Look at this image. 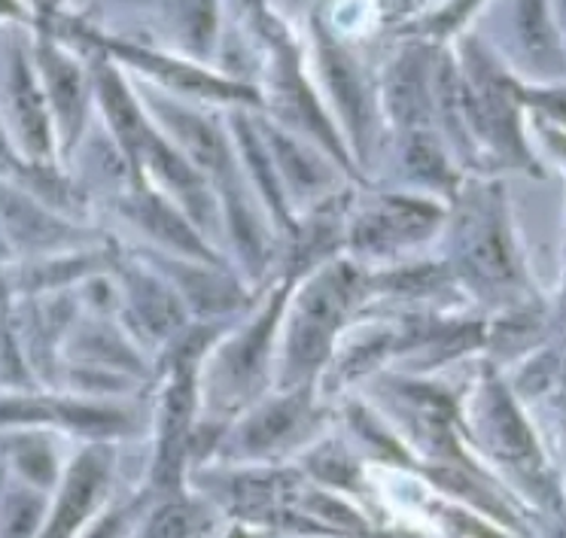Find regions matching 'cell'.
I'll return each instance as SVG.
<instances>
[{
    "mask_svg": "<svg viewBox=\"0 0 566 538\" xmlns=\"http://www.w3.org/2000/svg\"><path fill=\"white\" fill-rule=\"evenodd\" d=\"M350 298H354V277L347 268H335L311 283L308 293L298 302L290 329V371L305 375L321 362Z\"/></svg>",
    "mask_w": 566,
    "mask_h": 538,
    "instance_id": "6da1fadb",
    "label": "cell"
},
{
    "mask_svg": "<svg viewBox=\"0 0 566 538\" xmlns=\"http://www.w3.org/2000/svg\"><path fill=\"white\" fill-rule=\"evenodd\" d=\"M0 225L15 244L28 246V250L59 246L71 238V229L64 222L46 213L38 201H31L28 196L13 192L7 186H0Z\"/></svg>",
    "mask_w": 566,
    "mask_h": 538,
    "instance_id": "7a4b0ae2",
    "label": "cell"
},
{
    "mask_svg": "<svg viewBox=\"0 0 566 538\" xmlns=\"http://www.w3.org/2000/svg\"><path fill=\"white\" fill-rule=\"evenodd\" d=\"M463 262L472 277L484 283H505L512 281V246L505 238L503 222L493 213H481L472 222L463 238Z\"/></svg>",
    "mask_w": 566,
    "mask_h": 538,
    "instance_id": "3957f363",
    "label": "cell"
},
{
    "mask_svg": "<svg viewBox=\"0 0 566 538\" xmlns=\"http://www.w3.org/2000/svg\"><path fill=\"white\" fill-rule=\"evenodd\" d=\"M104 477H107V465L101 460L98 453H86L80 463L74 465V472L67 477V487L59 502V511L52 520L46 538H71L80 520L86 517L92 502L104 487Z\"/></svg>",
    "mask_w": 566,
    "mask_h": 538,
    "instance_id": "277c9868",
    "label": "cell"
},
{
    "mask_svg": "<svg viewBox=\"0 0 566 538\" xmlns=\"http://www.w3.org/2000/svg\"><path fill=\"white\" fill-rule=\"evenodd\" d=\"M484 432H488L493 451L509 463L524 465L536 460V444H533L527 423L521 420L517 408L509 402V395L503 390H491V395H488Z\"/></svg>",
    "mask_w": 566,
    "mask_h": 538,
    "instance_id": "5b68a950",
    "label": "cell"
},
{
    "mask_svg": "<svg viewBox=\"0 0 566 538\" xmlns=\"http://www.w3.org/2000/svg\"><path fill=\"white\" fill-rule=\"evenodd\" d=\"M387 107L402 125H423L430 119L427 67L420 55H406L387 76Z\"/></svg>",
    "mask_w": 566,
    "mask_h": 538,
    "instance_id": "8992f818",
    "label": "cell"
},
{
    "mask_svg": "<svg viewBox=\"0 0 566 538\" xmlns=\"http://www.w3.org/2000/svg\"><path fill=\"white\" fill-rule=\"evenodd\" d=\"M10 98H13L15 119H19L28 149L34 156H43L50 149V119H46V107L40 98L38 83L28 74L25 62L19 55L13 62V76H10Z\"/></svg>",
    "mask_w": 566,
    "mask_h": 538,
    "instance_id": "52a82bcc",
    "label": "cell"
},
{
    "mask_svg": "<svg viewBox=\"0 0 566 538\" xmlns=\"http://www.w3.org/2000/svg\"><path fill=\"white\" fill-rule=\"evenodd\" d=\"M436 220V213L423 204H411L402 198L387 201L381 210H375L369 220H363L359 234L369 244H384V241H399V238H418L427 232Z\"/></svg>",
    "mask_w": 566,
    "mask_h": 538,
    "instance_id": "ba28073f",
    "label": "cell"
},
{
    "mask_svg": "<svg viewBox=\"0 0 566 538\" xmlns=\"http://www.w3.org/2000/svg\"><path fill=\"white\" fill-rule=\"evenodd\" d=\"M171 119V128L180 137V144L189 149V156L205 168V171H226L229 165V152L222 137L217 135V128L208 125L205 119H198L192 113L184 110H165Z\"/></svg>",
    "mask_w": 566,
    "mask_h": 538,
    "instance_id": "9c48e42d",
    "label": "cell"
},
{
    "mask_svg": "<svg viewBox=\"0 0 566 538\" xmlns=\"http://www.w3.org/2000/svg\"><path fill=\"white\" fill-rule=\"evenodd\" d=\"M43 67H46V80H50L52 104L62 116L64 128L76 131V125L83 119V76L74 64L52 50L43 55Z\"/></svg>",
    "mask_w": 566,
    "mask_h": 538,
    "instance_id": "30bf717a",
    "label": "cell"
},
{
    "mask_svg": "<svg viewBox=\"0 0 566 538\" xmlns=\"http://www.w3.org/2000/svg\"><path fill=\"white\" fill-rule=\"evenodd\" d=\"M101 98H104V107H107V116H111L113 128H116V135L125 144V149H132V152H140L144 144L149 140V131L140 123V113L128 98V92L119 83V76L113 74V71H104L101 76Z\"/></svg>",
    "mask_w": 566,
    "mask_h": 538,
    "instance_id": "8fae6325",
    "label": "cell"
},
{
    "mask_svg": "<svg viewBox=\"0 0 566 538\" xmlns=\"http://www.w3.org/2000/svg\"><path fill=\"white\" fill-rule=\"evenodd\" d=\"M298 420H302V399H286L265 408L256 414L244 429V447L247 451H269L274 444H281L290 432H296Z\"/></svg>",
    "mask_w": 566,
    "mask_h": 538,
    "instance_id": "7c38bea8",
    "label": "cell"
},
{
    "mask_svg": "<svg viewBox=\"0 0 566 538\" xmlns=\"http://www.w3.org/2000/svg\"><path fill=\"white\" fill-rule=\"evenodd\" d=\"M192 414V392L189 383H177L168 392V404H165V429H161V456H159V477H171V472L180 463V447H184V432Z\"/></svg>",
    "mask_w": 566,
    "mask_h": 538,
    "instance_id": "4fadbf2b",
    "label": "cell"
},
{
    "mask_svg": "<svg viewBox=\"0 0 566 538\" xmlns=\"http://www.w3.org/2000/svg\"><path fill=\"white\" fill-rule=\"evenodd\" d=\"M515 28L524 50L542 64L557 62V40L545 15V0H517Z\"/></svg>",
    "mask_w": 566,
    "mask_h": 538,
    "instance_id": "5bb4252c",
    "label": "cell"
},
{
    "mask_svg": "<svg viewBox=\"0 0 566 538\" xmlns=\"http://www.w3.org/2000/svg\"><path fill=\"white\" fill-rule=\"evenodd\" d=\"M135 305L156 335H168L180 326V307L156 281H135Z\"/></svg>",
    "mask_w": 566,
    "mask_h": 538,
    "instance_id": "9a60e30c",
    "label": "cell"
},
{
    "mask_svg": "<svg viewBox=\"0 0 566 538\" xmlns=\"http://www.w3.org/2000/svg\"><path fill=\"white\" fill-rule=\"evenodd\" d=\"M137 220L144 222L149 232L159 234L161 241H171L174 246L189 250V253H201V244H198L196 234L189 232V225L180 222V217L165 208L159 198H144L137 208Z\"/></svg>",
    "mask_w": 566,
    "mask_h": 538,
    "instance_id": "2e32d148",
    "label": "cell"
},
{
    "mask_svg": "<svg viewBox=\"0 0 566 538\" xmlns=\"http://www.w3.org/2000/svg\"><path fill=\"white\" fill-rule=\"evenodd\" d=\"M323 71L329 76V86H333L335 98L345 107L347 119L354 128H359V113H363V101H359V86L354 74H350V64L345 62V55L333 50L329 43L323 46Z\"/></svg>",
    "mask_w": 566,
    "mask_h": 538,
    "instance_id": "e0dca14e",
    "label": "cell"
},
{
    "mask_svg": "<svg viewBox=\"0 0 566 538\" xmlns=\"http://www.w3.org/2000/svg\"><path fill=\"white\" fill-rule=\"evenodd\" d=\"M43 502L34 493H15L3 508V538H31L40 524Z\"/></svg>",
    "mask_w": 566,
    "mask_h": 538,
    "instance_id": "ac0fdd59",
    "label": "cell"
},
{
    "mask_svg": "<svg viewBox=\"0 0 566 538\" xmlns=\"http://www.w3.org/2000/svg\"><path fill=\"white\" fill-rule=\"evenodd\" d=\"M271 144H274V152H277L281 168L293 177V183H296L298 189H314V186L321 183V168H317L296 144H290V140L281 135H271Z\"/></svg>",
    "mask_w": 566,
    "mask_h": 538,
    "instance_id": "d6986e66",
    "label": "cell"
},
{
    "mask_svg": "<svg viewBox=\"0 0 566 538\" xmlns=\"http://www.w3.org/2000/svg\"><path fill=\"white\" fill-rule=\"evenodd\" d=\"M277 310V307H274ZM274 310H271L269 317H262L256 329L247 335L241 347H234L232 354V375L238 380H247L250 375H256L259 362H262V350H265V338H269L271 329V317H274Z\"/></svg>",
    "mask_w": 566,
    "mask_h": 538,
    "instance_id": "ffe728a7",
    "label": "cell"
},
{
    "mask_svg": "<svg viewBox=\"0 0 566 538\" xmlns=\"http://www.w3.org/2000/svg\"><path fill=\"white\" fill-rule=\"evenodd\" d=\"M408 165L418 171L423 180H442L444 177V161L439 156V149L427 137H415L411 147H408Z\"/></svg>",
    "mask_w": 566,
    "mask_h": 538,
    "instance_id": "44dd1931",
    "label": "cell"
},
{
    "mask_svg": "<svg viewBox=\"0 0 566 538\" xmlns=\"http://www.w3.org/2000/svg\"><path fill=\"white\" fill-rule=\"evenodd\" d=\"M189 529V511L184 505H165L153 520H149L147 538H184Z\"/></svg>",
    "mask_w": 566,
    "mask_h": 538,
    "instance_id": "7402d4cb",
    "label": "cell"
},
{
    "mask_svg": "<svg viewBox=\"0 0 566 538\" xmlns=\"http://www.w3.org/2000/svg\"><path fill=\"white\" fill-rule=\"evenodd\" d=\"M186 28H189V40L205 50L213 38V0H192L186 13Z\"/></svg>",
    "mask_w": 566,
    "mask_h": 538,
    "instance_id": "603a6c76",
    "label": "cell"
},
{
    "mask_svg": "<svg viewBox=\"0 0 566 538\" xmlns=\"http://www.w3.org/2000/svg\"><path fill=\"white\" fill-rule=\"evenodd\" d=\"M52 411L50 408H43L38 402H0V423H13V420H46Z\"/></svg>",
    "mask_w": 566,
    "mask_h": 538,
    "instance_id": "cb8c5ba5",
    "label": "cell"
},
{
    "mask_svg": "<svg viewBox=\"0 0 566 538\" xmlns=\"http://www.w3.org/2000/svg\"><path fill=\"white\" fill-rule=\"evenodd\" d=\"M22 472L34 477V481H50L52 477V456L43 447H25L19 453Z\"/></svg>",
    "mask_w": 566,
    "mask_h": 538,
    "instance_id": "d4e9b609",
    "label": "cell"
},
{
    "mask_svg": "<svg viewBox=\"0 0 566 538\" xmlns=\"http://www.w3.org/2000/svg\"><path fill=\"white\" fill-rule=\"evenodd\" d=\"M311 508H314V511L321 514V517H326V520H333V524H342V526H347V529H359V517H354V511H347L345 505H338V502H333V499H317V496H314V499H311Z\"/></svg>",
    "mask_w": 566,
    "mask_h": 538,
    "instance_id": "484cf974",
    "label": "cell"
},
{
    "mask_svg": "<svg viewBox=\"0 0 566 538\" xmlns=\"http://www.w3.org/2000/svg\"><path fill=\"white\" fill-rule=\"evenodd\" d=\"M314 472L321 477H326V481H333V484H347L354 468H350L347 460H342V456H317V460H314Z\"/></svg>",
    "mask_w": 566,
    "mask_h": 538,
    "instance_id": "4316f807",
    "label": "cell"
},
{
    "mask_svg": "<svg viewBox=\"0 0 566 538\" xmlns=\"http://www.w3.org/2000/svg\"><path fill=\"white\" fill-rule=\"evenodd\" d=\"M116 526H119V517H111V520H104L88 538H113L116 536Z\"/></svg>",
    "mask_w": 566,
    "mask_h": 538,
    "instance_id": "83f0119b",
    "label": "cell"
},
{
    "mask_svg": "<svg viewBox=\"0 0 566 538\" xmlns=\"http://www.w3.org/2000/svg\"><path fill=\"white\" fill-rule=\"evenodd\" d=\"M0 161H7V140L0 135Z\"/></svg>",
    "mask_w": 566,
    "mask_h": 538,
    "instance_id": "f1b7e54d",
    "label": "cell"
},
{
    "mask_svg": "<svg viewBox=\"0 0 566 538\" xmlns=\"http://www.w3.org/2000/svg\"><path fill=\"white\" fill-rule=\"evenodd\" d=\"M0 10H13V7H10V0H0Z\"/></svg>",
    "mask_w": 566,
    "mask_h": 538,
    "instance_id": "f546056e",
    "label": "cell"
},
{
    "mask_svg": "<svg viewBox=\"0 0 566 538\" xmlns=\"http://www.w3.org/2000/svg\"><path fill=\"white\" fill-rule=\"evenodd\" d=\"M557 538H566V526H564V529H560V532H557Z\"/></svg>",
    "mask_w": 566,
    "mask_h": 538,
    "instance_id": "4dcf8cb0",
    "label": "cell"
},
{
    "mask_svg": "<svg viewBox=\"0 0 566 538\" xmlns=\"http://www.w3.org/2000/svg\"><path fill=\"white\" fill-rule=\"evenodd\" d=\"M560 7H564V15H566V0H560Z\"/></svg>",
    "mask_w": 566,
    "mask_h": 538,
    "instance_id": "1f68e13d",
    "label": "cell"
}]
</instances>
